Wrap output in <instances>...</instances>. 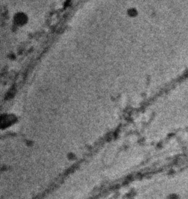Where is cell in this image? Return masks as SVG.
I'll return each instance as SVG.
<instances>
[{"label":"cell","mask_w":188,"mask_h":199,"mask_svg":"<svg viewBox=\"0 0 188 199\" xmlns=\"http://www.w3.org/2000/svg\"><path fill=\"white\" fill-rule=\"evenodd\" d=\"M26 20L25 16H22V15H20V16H17V18H16V21H17V23H23V22H24Z\"/></svg>","instance_id":"6da1fadb"}]
</instances>
